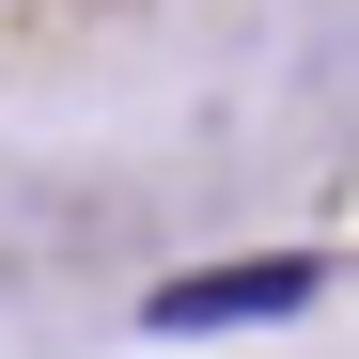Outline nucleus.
<instances>
[{"label": "nucleus", "mask_w": 359, "mask_h": 359, "mask_svg": "<svg viewBox=\"0 0 359 359\" xmlns=\"http://www.w3.org/2000/svg\"><path fill=\"white\" fill-rule=\"evenodd\" d=\"M313 297H328L313 250H266V266H188V281H156L141 328H172V344H188V328H281V313H313Z\"/></svg>", "instance_id": "nucleus-1"}]
</instances>
